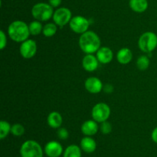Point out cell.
I'll list each match as a JSON object with an SVG mask.
<instances>
[{"label":"cell","mask_w":157,"mask_h":157,"mask_svg":"<svg viewBox=\"0 0 157 157\" xmlns=\"http://www.w3.org/2000/svg\"><path fill=\"white\" fill-rule=\"evenodd\" d=\"M43 27H44V26L42 25L41 22L38 21V20H34L29 24L30 35L36 36V35L42 33Z\"/></svg>","instance_id":"cell-20"},{"label":"cell","mask_w":157,"mask_h":157,"mask_svg":"<svg viewBox=\"0 0 157 157\" xmlns=\"http://www.w3.org/2000/svg\"><path fill=\"white\" fill-rule=\"evenodd\" d=\"M100 130L102 132L104 135H107V134L110 133L112 131V125L111 123H109L108 121L103 122L101 123L100 126Z\"/></svg>","instance_id":"cell-25"},{"label":"cell","mask_w":157,"mask_h":157,"mask_svg":"<svg viewBox=\"0 0 157 157\" xmlns=\"http://www.w3.org/2000/svg\"><path fill=\"white\" fill-rule=\"evenodd\" d=\"M110 107L105 103H98L94 105L91 111L92 119L98 123L107 121L110 116Z\"/></svg>","instance_id":"cell-6"},{"label":"cell","mask_w":157,"mask_h":157,"mask_svg":"<svg viewBox=\"0 0 157 157\" xmlns=\"http://www.w3.org/2000/svg\"><path fill=\"white\" fill-rule=\"evenodd\" d=\"M84 87L86 90L91 94L100 93L104 89V85L99 78L90 76L84 82Z\"/></svg>","instance_id":"cell-11"},{"label":"cell","mask_w":157,"mask_h":157,"mask_svg":"<svg viewBox=\"0 0 157 157\" xmlns=\"http://www.w3.org/2000/svg\"><path fill=\"white\" fill-rule=\"evenodd\" d=\"M20 155L21 157H43V149L35 140H26L20 147Z\"/></svg>","instance_id":"cell-5"},{"label":"cell","mask_w":157,"mask_h":157,"mask_svg":"<svg viewBox=\"0 0 157 157\" xmlns=\"http://www.w3.org/2000/svg\"><path fill=\"white\" fill-rule=\"evenodd\" d=\"M8 35L15 42H23L30 35L29 25L21 20L12 22L8 27Z\"/></svg>","instance_id":"cell-2"},{"label":"cell","mask_w":157,"mask_h":157,"mask_svg":"<svg viewBox=\"0 0 157 157\" xmlns=\"http://www.w3.org/2000/svg\"><path fill=\"white\" fill-rule=\"evenodd\" d=\"M95 55L98 58L100 63L108 64L113 60V52L110 49V48L107 47V46H102L98 49Z\"/></svg>","instance_id":"cell-13"},{"label":"cell","mask_w":157,"mask_h":157,"mask_svg":"<svg viewBox=\"0 0 157 157\" xmlns=\"http://www.w3.org/2000/svg\"><path fill=\"white\" fill-rule=\"evenodd\" d=\"M117 59L122 65L128 64L133 59V52L129 48H122L117 53Z\"/></svg>","instance_id":"cell-17"},{"label":"cell","mask_w":157,"mask_h":157,"mask_svg":"<svg viewBox=\"0 0 157 157\" xmlns=\"http://www.w3.org/2000/svg\"><path fill=\"white\" fill-rule=\"evenodd\" d=\"M63 123L62 115L60 112L53 111L47 117V123L52 129H59Z\"/></svg>","instance_id":"cell-15"},{"label":"cell","mask_w":157,"mask_h":157,"mask_svg":"<svg viewBox=\"0 0 157 157\" xmlns=\"http://www.w3.org/2000/svg\"><path fill=\"white\" fill-rule=\"evenodd\" d=\"M61 2L62 0H48V3L53 8L59 7L60 5L61 4Z\"/></svg>","instance_id":"cell-29"},{"label":"cell","mask_w":157,"mask_h":157,"mask_svg":"<svg viewBox=\"0 0 157 157\" xmlns=\"http://www.w3.org/2000/svg\"><path fill=\"white\" fill-rule=\"evenodd\" d=\"M38 46L35 40L29 39L25 40V42L21 43L19 47V52L21 56L24 58L29 59V58H33L37 53Z\"/></svg>","instance_id":"cell-9"},{"label":"cell","mask_w":157,"mask_h":157,"mask_svg":"<svg viewBox=\"0 0 157 157\" xmlns=\"http://www.w3.org/2000/svg\"><path fill=\"white\" fill-rule=\"evenodd\" d=\"M7 46V36L3 30L0 31V49L2 50L5 49Z\"/></svg>","instance_id":"cell-27"},{"label":"cell","mask_w":157,"mask_h":157,"mask_svg":"<svg viewBox=\"0 0 157 157\" xmlns=\"http://www.w3.org/2000/svg\"><path fill=\"white\" fill-rule=\"evenodd\" d=\"M99 129L100 126H98V123H97L93 119L84 122L83 124L81 125V132L85 136H92V135H94L95 134L98 133Z\"/></svg>","instance_id":"cell-12"},{"label":"cell","mask_w":157,"mask_h":157,"mask_svg":"<svg viewBox=\"0 0 157 157\" xmlns=\"http://www.w3.org/2000/svg\"><path fill=\"white\" fill-rule=\"evenodd\" d=\"M70 29L77 34H83L88 31L90 27V22L85 17L82 15H75L72 17L70 23Z\"/></svg>","instance_id":"cell-8"},{"label":"cell","mask_w":157,"mask_h":157,"mask_svg":"<svg viewBox=\"0 0 157 157\" xmlns=\"http://www.w3.org/2000/svg\"><path fill=\"white\" fill-rule=\"evenodd\" d=\"M57 135H58V139L61 140H66L69 137V132L65 128L60 127L58 129V132H57Z\"/></svg>","instance_id":"cell-26"},{"label":"cell","mask_w":157,"mask_h":157,"mask_svg":"<svg viewBox=\"0 0 157 157\" xmlns=\"http://www.w3.org/2000/svg\"><path fill=\"white\" fill-rule=\"evenodd\" d=\"M58 31V26L55 22H48L43 27L42 34L47 38H51L56 34Z\"/></svg>","instance_id":"cell-21"},{"label":"cell","mask_w":157,"mask_h":157,"mask_svg":"<svg viewBox=\"0 0 157 157\" xmlns=\"http://www.w3.org/2000/svg\"><path fill=\"white\" fill-rule=\"evenodd\" d=\"M99 61L96 55L93 54H86L82 59V66L87 72H94L98 68Z\"/></svg>","instance_id":"cell-14"},{"label":"cell","mask_w":157,"mask_h":157,"mask_svg":"<svg viewBox=\"0 0 157 157\" xmlns=\"http://www.w3.org/2000/svg\"><path fill=\"white\" fill-rule=\"evenodd\" d=\"M44 152L48 157H60L64 153L62 145L59 142L55 140L46 143Z\"/></svg>","instance_id":"cell-10"},{"label":"cell","mask_w":157,"mask_h":157,"mask_svg":"<svg viewBox=\"0 0 157 157\" xmlns=\"http://www.w3.org/2000/svg\"><path fill=\"white\" fill-rule=\"evenodd\" d=\"M151 138H152V140L157 144V126L156 128H154V129L152 131Z\"/></svg>","instance_id":"cell-30"},{"label":"cell","mask_w":157,"mask_h":157,"mask_svg":"<svg viewBox=\"0 0 157 157\" xmlns=\"http://www.w3.org/2000/svg\"><path fill=\"white\" fill-rule=\"evenodd\" d=\"M150 64V58L147 55H140L139 58L136 60V66H137L138 69L141 71L147 70L149 68Z\"/></svg>","instance_id":"cell-23"},{"label":"cell","mask_w":157,"mask_h":157,"mask_svg":"<svg viewBox=\"0 0 157 157\" xmlns=\"http://www.w3.org/2000/svg\"><path fill=\"white\" fill-rule=\"evenodd\" d=\"M53 21L59 27H64L69 24L72 18V13L69 9L66 7H61L54 12Z\"/></svg>","instance_id":"cell-7"},{"label":"cell","mask_w":157,"mask_h":157,"mask_svg":"<svg viewBox=\"0 0 157 157\" xmlns=\"http://www.w3.org/2000/svg\"><path fill=\"white\" fill-rule=\"evenodd\" d=\"M11 128L12 126L9 122L6 120H1L0 121V139H4L6 136L11 133Z\"/></svg>","instance_id":"cell-22"},{"label":"cell","mask_w":157,"mask_h":157,"mask_svg":"<svg viewBox=\"0 0 157 157\" xmlns=\"http://www.w3.org/2000/svg\"><path fill=\"white\" fill-rule=\"evenodd\" d=\"M25 129L24 126L20 123H15L12 126L11 128V133L15 136H21L25 134Z\"/></svg>","instance_id":"cell-24"},{"label":"cell","mask_w":157,"mask_h":157,"mask_svg":"<svg viewBox=\"0 0 157 157\" xmlns=\"http://www.w3.org/2000/svg\"><path fill=\"white\" fill-rule=\"evenodd\" d=\"M129 6L133 12L142 13L148 9L149 3L147 0H130Z\"/></svg>","instance_id":"cell-18"},{"label":"cell","mask_w":157,"mask_h":157,"mask_svg":"<svg viewBox=\"0 0 157 157\" xmlns=\"http://www.w3.org/2000/svg\"><path fill=\"white\" fill-rule=\"evenodd\" d=\"M54 8L49 3L38 2L32 8V15L35 20L47 22L53 17Z\"/></svg>","instance_id":"cell-3"},{"label":"cell","mask_w":157,"mask_h":157,"mask_svg":"<svg viewBox=\"0 0 157 157\" xmlns=\"http://www.w3.org/2000/svg\"><path fill=\"white\" fill-rule=\"evenodd\" d=\"M81 148L75 144L70 145L64 151L63 157H81Z\"/></svg>","instance_id":"cell-19"},{"label":"cell","mask_w":157,"mask_h":157,"mask_svg":"<svg viewBox=\"0 0 157 157\" xmlns=\"http://www.w3.org/2000/svg\"><path fill=\"white\" fill-rule=\"evenodd\" d=\"M80 147L86 153H92L97 149V143L91 136H84L81 140Z\"/></svg>","instance_id":"cell-16"},{"label":"cell","mask_w":157,"mask_h":157,"mask_svg":"<svg viewBox=\"0 0 157 157\" xmlns=\"http://www.w3.org/2000/svg\"><path fill=\"white\" fill-rule=\"evenodd\" d=\"M80 49L85 54L96 53L101 47V42L99 35L93 31H87L81 34L79 38Z\"/></svg>","instance_id":"cell-1"},{"label":"cell","mask_w":157,"mask_h":157,"mask_svg":"<svg viewBox=\"0 0 157 157\" xmlns=\"http://www.w3.org/2000/svg\"><path fill=\"white\" fill-rule=\"evenodd\" d=\"M103 90H104V92H106V93L110 94V93H112V92H113V90H114V88H113V85L107 83V84L104 85V89H103Z\"/></svg>","instance_id":"cell-28"},{"label":"cell","mask_w":157,"mask_h":157,"mask_svg":"<svg viewBox=\"0 0 157 157\" xmlns=\"http://www.w3.org/2000/svg\"><path fill=\"white\" fill-rule=\"evenodd\" d=\"M138 47L144 53H151L157 47V35L155 32H146L138 39Z\"/></svg>","instance_id":"cell-4"}]
</instances>
